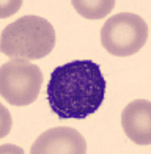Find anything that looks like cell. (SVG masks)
I'll return each mask as SVG.
<instances>
[{
  "label": "cell",
  "mask_w": 151,
  "mask_h": 154,
  "mask_svg": "<svg viewBox=\"0 0 151 154\" xmlns=\"http://www.w3.org/2000/svg\"><path fill=\"white\" fill-rule=\"evenodd\" d=\"M106 79L98 63L74 60L57 66L47 83V102L61 120H85L106 97Z\"/></svg>",
  "instance_id": "obj_1"
},
{
  "label": "cell",
  "mask_w": 151,
  "mask_h": 154,
  "mask_svg": "<svg viewBox=\"0 0 151 154\" xmlns=\"http://www.w3.org/2000/svg\"><path fill=\"white\" fill-rule=\"evenodd\" d=\"M55 47L54 25L39 16H22L6 25L0 36V52L10 58L39 60Z\"/></svg>",
  "instance_id": "obj_2"
},
{
  "label": "cell",
  "mask_w": 151,
  "mask_h": 154,
  "mask_svg": "<svg viewBox=\"0 0 151 154\" xmlns=\"http://www.w3.org/2000/svg\"><path fill=\"white\" fill-rule=\"evenodd\" d=\"M43 71L29 60L11 58L0 66V96L16 107L36 101L43 85Z\"/></svg>",
  "instance_id": "obj_3"
},
{
  "label": "cell",
  "mask_w": 151,
  "mask_h": 154,
  "mask_svg": "<svg viewBox=\"0 0 151 154\" xmlns=\"http://www.w3.org/2000/svg\"><path fill=\"white\" fill-rule=\"evenodd\" d=\"M99 38L102 47L113 57H131L145 46L148 25L139 14L118 13L104 22Z\"/></svg>",
  "instance_id": "obj_4"
},
{
  "label": "cell",
  "mask_w": 151,
  "mask_h": 154,
  "mask_svg": "<svg viewBox=\"0 0 151 154\" xmlns=\"http://www.w3.org/2000/svg\"><path fill=\"white\" fill-rule=\"evenodd\" d=\"M30 154H87V140L74 128H51L38 135Z\"/></svg>",
  "instance_id": "obj_5"
},
{
  "label": "cell",
  "mask_w": 151,
  "mask_h": 154,
  "mask_svg": "<svg viewBox=\"0 0 151 154\" xmlns=\"http://www.w3.org/2000/svg\"><path fill=\"white\" fill-rule=\"evenodd\" d=\"M121 128L135 145H151V101L135 99L121 112Z\"/></svg>",
  "instance_id": "obj_6"
},
{
  "label": "cell",
  "mask_w": 151,
  "mask_h": 154,
  "mask_svg": "<svg viewBox=\"0 0 151 154\" xmlns=\"http://www.w3.org/2000/svg\"><path fill=\"white\" fill-rule=\"evenodd\" d=\"M71 5L82 17L98 20L113 11L115 0H71Z\"/></svg>",
  "instance_id": "obj_7"
},
{
  "label": "cell",
  "mask_w": 151,
  "mask_h": 154,
  "mask_svg": "<svg viewBox=\"0 0 151 154\" xmlns=\"http://www.w3.org/2000/svg\"><path fill=\"white\" fill-rule=\"evenodd\" d=\"M13 128V118L10 110L6 109L2 102H0V140L5 138L10 134V131Z\"/></svg>",
  "instance_id": "obj_8"
},
{
  "label": "cell",
  "mask_w": 151,
  "mask_h": 154,
  "mask_svg": "<svg viewBox=\"0 0 151 154\" xmlns=\"http://www.w3.org/2000/svg\"><path fill=\"white\" fill-rule=\"evenodd\" d=\"M24 0H0V19H6L20 10Z\"/></svg>",
  "instance_id": "obj_9"
},
{
  "label": "cell",
  "mask_w": 151,
  "mask_h": 154,
  "mask_svg": "<svg viewBox=\"0 0 151 154\" xmlns=\"http://www.w3.org/2000/svg\"><path fill=\"white\" fill-rule=\"evenodd\" d=\"M0 154H25V152L17 145L5 143V145H0Z\"/></svg>",
  "instance_id": "obj_10"
}]
</instances>
